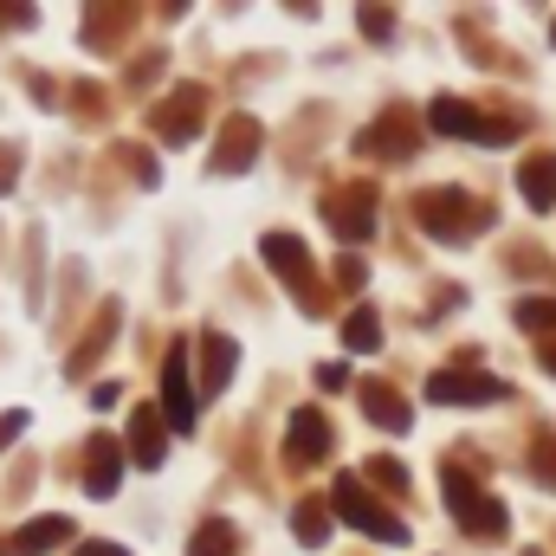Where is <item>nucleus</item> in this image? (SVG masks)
Segmentation results:
<instances>
[{
  "instance_id": "obj_19",
  "label": "nucleus",
  "mask_w": 556,
  "mask_h": 556,
  "mask_svg": "<svg viewBox=\"0 0 556 556\" xmlns=\"http://www.w3.org/2000/svg\"><path fill=\"white\" fill-rule=\"evenodd\" d=\"M291 525H298V544H311V551H317V544L330 538V531H324V511H317V505H298V518H291Z\"/></svg>"
},
{
  "instance_id": "obj_1",
  "label": "nucleus",
  "mask_w": 556,
  "mask_h": 556,
  "mask_svg": "<svg viewBox=\"0 0 556 556\" xmlns=\"http://www.w3.org/2000/svg\"><path fill=\"white\" fill-rule=\"evenodd\" d=\"M330 511H337L343 525L369 531L376 544H402V538H408V531H402V518H395V511H382V505L363 492V479H337V485H330Z\"/></svg>"
},
{
  "instance_id": "obj_14",
  "label": "nucleus",
  "mask_w": 556,
  "mask_h": 556,
  "mask_svg": "<svg viewBox=\"0 0 556 556\" xmlns=\"http://www.w3.org/2000/svg\"><path fill=\"white\" fill-rule=\"evenodd\" d=\"M518 188H525V201H531V207H556V155H538V162H525Z\"/></svg>"
},
{
  "instance_id": "obj_7",
  "label": "nucleus",
  "mask_w": 556,
  "mask_h": 556,
  "mask_svg": "<svg viewBox=\"0 0 556 556\" xmlns=\"http://www.w3.org/2000/svg\"><path fill=\"white\" fill-rule=\"evenodd\" d=\"M330 453V420L317 415V408H298L291 415V433H285V459L291 466H317Z\"/></svg>"
},
{
  "instance_id": "obj_10",
  "label": "nucleus",
  "mask_w": 556,
  "mask_h": 556,
  "mask_svg": "<svg viewBox=\"0 0 556 556\" xmlns=\"http://www.w3.org/2000/svg\"><path fill=\"white\" fill-rule=\"evenodd\" d=\"M162 433H168V420L155 415V408H137V415H130V459H137V466H162V453H168Z\"/></svg>"
},
{
  "instance_id": "obj_4",
  "label": "nucleus",
  "mask_w": 556,
  "mask_h": 556,
  "mask_svg": "<svg viewBox=\"0 0 556 556\" xmlns=\"http://www.w3.org/2000/svg\"><path fill=\"white\" fill-rule=\"evenodd\" d=\"M162 420L168 433H194V376H188V343L162 356Z\"/></svg>"
},
{
  "instance_id": "obj_6",
  "label": "nucleus",
  "mask_w": 556,
  "mask_h": 556,
  "mask_svg": "<svg viewBox=\"0 0 556 556\" xmlns=\"http://www.w3.org/2000/svg\"><path fill=\"white\" fill-rule=\"evenodd\" d=\"M427 402H440V408L505 402V382H498V376H459V369H440V376H427Z\"/></svg>"
},
{
  "instance_id": "obj_16",
  "label": "nucleus",
  "mask_w": 556,
  "mask_h": 556,
  "mask_svg": "<svg viewBox=\"0 0 556 556\" xmlns=\"http://www.w3.org/2000/svg\"><path fill=\"white\" fill-rule=\"evenodd\" d=\"M233 544H240V538H233V525H227V518H214V525H201V538L188 544V556H233Z\"/></svg>"
},
{
  "instance_id": "obj_22",
  "label": "nucleus",
  "mask_w": 556,
  "mask_h": 556,
  "mask_svg": "<svg viewBox=\"0 0 556 556\" xmlns=\"http://www.w3.org/2000/svg\"><path fill=\"white\" fill-rule=\"evenodd\" d=\"M317 389H343V363H324L317 369Z\"/></svg>"
},
{
  "instance_id": "obj_13",
  "label": "nucleus",
  "mask_w": 556,
  "mask_h": 556,
  "mask_svg": "<svg viewBox=\"0 0 556 556\" xmlns=\"http://www.w3.org/2000/svg\"><path fill=\"white\" fill-rule=\"evenodd\" d=\"M363 408H369V420H376V427L408 433V402H402V395H389L382 382H369V389H363Z\"/></svg>"
},
{
  "instance_id": "obj_11",
  "label": "nucleus",
  "mask_w": 556,
  "mask_h": 556,
  "mask_svg": "<svg viewBox=\"0 0 556 556\" xmlns=\"http://www.w3.org/2000/svg\"><path fill=\"white\" fill-rule=\"evenodd\" d=\"M117 472H124V446H117V440H91L85 492H91V498H111V492H117Z\"/></svg>"
},
{
  "instance_id": "obj_12",
  "label": "nucleus",
  "mask_w": 556,
  "mask_h": 556,
  "mask_svg": "<svg viewBox=\"0 0 556 556\" xmlns=\"http://www.w3.org/2000/svg\"><path fill=\"white\" fill-rule=\"evenodd\" d=\"M72 538V518H33V525H20V538L7 544L13 556H39V551H59Z\"/></svg>"
},
{
  "instance_id": "obj_18",
  "label": "nucleus",
  "mask_w": 556,
  "mask_h": 556,
  "mask_svg": "<svg viewBox=\"0 0 556 556\" xmlns=\"http://www.w3.org/2000/svg\"><path fill=\"white\" fill-rule=\"evenodd\" d=\"M518 324L525 330H556V298H525L518 304Z\"/></svg>"
},
{
  "instance_id": "obj_23",
  "label": "nucleus",
  "mask_w": 556,
  "mask_h": 556,
  "mask_svg": "<svg viewBox=\"0 0 556 556\" xmlns=\"http://www.w3.org/2000/svg\"><path fill=\"white\" fill-rule=\"evenodd\" d=\"M78 556H130V551H117V544H85Z\"/></svg>"
},
{
  "instance_id": "obj_21",
  "label": "nucleus",
  "mask_w": 556,
  "mask_h": 556,
  "mask_svg": "<svg viewBox=\"0 0 556 556\" xmlns=\"http://www.w3.org/2000/svg\"><path fill=\"white\" fill-rule=\"evenodd\" d=\"M369 472H376V479H382V485H408V479H402V466H395V459H376V466H369Z\"/></svg>"
},
{
  "instance_id": "obj_17",
  "label": "nucleus",
  "mask_w": 556,
  "mask_h": 556,
  "mask_svg": "<svg viewBox=\"0 0 556 556\" xmlns=\"http://www.w3.org/2000/svg\"><path fill=\"white\" fill-rule=\"evenodd\" d=\"M343 343H350V350H363V356H376V350H382V330H376V311H356V317L343 324Z\"/></svg>"
},
{
  "instance_id": "obj_3",
  "label": "nucleus",
  "mask_w": 556,
  "mask_h": 556,
  "mask_svg": "<svg viewBox=\"0 0 556 556\" xmlns=\"http://www.w3.org/2000/svg\"><path fill=\"white\" fill-rule=\"evenodd\" d=\"M446 511H453L472 538H505V505L485 498L466 472H446Z\"/></svg>"
},
{
  "instance_id": "obj_9",
  "label": "nucleus",
  "mask_w": 556,
  "mask_h": 556,
  "mask_svg": "<svg viewBox=\"0 0 556 556\" xmlns=\"http://www.w3.org/2000/svg\"><path fill=\"white\" fill-rule=\"evenodd\" d=\"M201 350H207V382H201V395H220V389L233 382V369H240V343L220 337V330H201Z\"/></svg>"
},
{
  "instance_id": "obj_8",
  "label": "nucleus",
  "mask_w": 556,
  "mask_h": 556,
  "mask_svg": "<svg viewBox=\"0 0 556 556\" xmlns=\"http://www.w3.org/2000/svg\"><path fill=\"white\" fill-rule=\"evenodd\" d=\"M260 253L278 266V278H285L291 291H304V298H311V253H304V240H291V233H266V247H260Z\"/></svg>"
},
{
  "instance_id": "obj_5",
  "label": "nucleus",
  "mask_w": 556,
  "mask_h": 556,
  "mask_svg": "<svg viewBox=\"0 0 556 556\" xmlns=\"http://www.w3.org/2000/svg\"><path fill=\"white\" fill-rule=\"evenodd\" d=\"M427 124H433L440 137H466V142H511L518 137V124H485V117H479L472 104H459V98H433Z\"/></svg>"
},
{
  "instance_id": "obj_20",
  "label": "nucleus",
  "mask_w": 556,
  "mask_h": 556,
  "mask_svg": "<svg viewBox=\"0 0 556 556\" xmlns=\"http://www.w3.org/2000/svg\"><path fill=\"white\" fill-rule=\"evenodd\" d=\"M363 26H369V39H389V33H395L389 7H363Z\"/></svg>"
},
{
  "instance_id": "obj_2",
  "label": "nucleus",
  "mask_w": 556,
  "mask_h": 556,
  "mask_svg": "<svg viewBox=\"0 0 556 556\" xmlns=\"http://www.w3.org/2000/svg\"><path fill=\"white\" fill-rule=\"evenodd\" d=\"M415 214H420V227H427L433 240H472V233H479V220H485V207H479L472 194H453V188L420 194Z\"/></svg>"
},
{
  "instance_id": "obj_15",
  "label": "nucleus",
  "mask_w": 556,
  "mask_h": 556,
  "mask_svg": "<svg viewBox=\"0 0 556 556\" xmlns=\"http://www.w3.org/2000/svg\"><path fill=\"white\" fill-rule=\"evenodd\" d=\"M240 155H260V130H253V124H233V137L214 155V168H220V175H240Z\"/></svg>"
}]
</instances>
